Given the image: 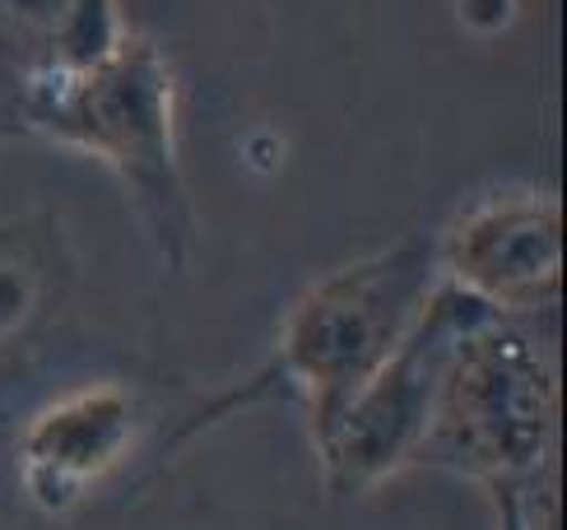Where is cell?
Listing matches in <instances>:
<instances>
[{"mask_svg": "<svg viewBox=\"0 0 567 530\" xmlns=\"http://www.w3.org/2000/svg\"><path fill=\"white\" fill-rule=\"evenodd\" d=\"M23 122L103 159L126 182L163 265L186 271L196 210L177 144V80L154 42H126L89 70L42 65L23 89Z\"/></svg>", "mask_w": 567, "mask_h": 530, "instance_id": "1", "label": "cell"}, {"mask_svg": "<svg viewBox=\"0 0 567 530\" xmlns=\"http://www.w3.org/2000/svg\"><path fill=\"white\" fill-rule=\"evenodd\" d=\"M437 279V237L429 233H405L395 243L321 275L289 307L266 373H256L243 391L215 400L205 409V419L182 428V438H192L196 428L219 419L224 409L256 400L275 387L302 396L307 432L326 428L340 415V405L405 340V330L414 326Z\"/></svg>", "mask_w": 567, "mask_h": 530, "instance_id": "2", "label": "cell"}, {"mask_svg": "<svg viewBox=\"0 0 567 530\" xmlns=\"http://www.w3.org/2000/svg\"><path fill=\"white\" fill-rule=\"evenodd\" d=\"M554 364L522 317L484 312L442 364L414 466L456 470L488 489H530L554 451Z\"/></svg>", "mask_w": 567, "mask_h": 530, "instance_id": "3", "label": "cell"}, {"mask_svg": "<svg viewBox=\"0 0 567 530\" xmlns=\"http://www.w3.org/2000/svg\"><path fill=\"white\" fill-rule=\"evenodd\" d=\"M484 312L493 307L465 294L461 284L437 279L405 340L386 354V364L340 405L336 419L312 432L321 485L330 498H363L377 485H386L391 475L414 466L446 354H452L456 335Z\"/></svg>", "mask_w": 567, "mask_h": 530, "instance_id": "4", "label": "cell"}, {"mask_svg": "<svg viewBox=\"0 0 567 530\" xmlns=\"http://www.w3.org/2000/svg\"><path fill=\"white\" fill-rule=\"evenodd\" d=\"M437 271L503 317L554 307L563 275L558 201L535 191H503L465 210L452 233L437 237Z\"/></svg>", "mask_w": 567, "mask_h": 530, "instance_id": "5", "label": "cell"}, {"mask_svg": "<svg viewBox=\"0 0 567 530\" xmlns=\"http://www.w3.org/2000/svg\"><path fill=\"white\" fill-rule=\"evenodd\" d=\"M145 432V400L126 381H89L42 405L19 438V489L38 512L61 517L103 485Z\"/></svg>", "mask_w": 567, "mask_h": 530, "instance_id": "6", "label": "cell"}, {"mask_svg": "<svg viewBox=\"0 0 567 530\" xmlns=\"http://www.w3.org/2000/svg\"><path fill=\"white\" fill-rule=\"evenodd\" d=\"M126 47V29L116 19L112 0H65V10L56 14V57L52 65L65 70H89L107 61L112 52Z\"/></svg>", "mask_w": 567, "mask_h": 530, "instance_id": "7", "label": "cell"}, {"mask_svg": "<svg viewBox=\"0 0 567 530\" xmlns=\"http://www.w3.org/2000/svg\"><path fill=\"white\" fill-rule=\"evenodd\" d=\"M38 298H42V284L29 265L0 261V345H10L14 335L33 322Z\"/></svg>", "mask_w": 567, "mask_h": 530, "instance_id": "8", "label": "cell"}, {"mask_svg": "<svg viewBox=\"0 0 567 530\" xmlns=\"http://www.w3.org/2000/svg\"><path fill=\"white\" fill-rule=\"evenodd\" d=\"M498 512H503V530H526V489L498 493Z\"/></svg>", "mask_w": 567, "mask_h": 530, "instance_id": "9", "label": "cell"}, {"mask_svg": "<svg viewBox=\"0 0 567 530\" xmlns=\"http://www.w3.org/2000/svg\"><path fill=\"white\" fill-rule=\"evenodd\" d=\"M0 6H6V0H0Z\"/></svg>", "mask_w": 567, "mask_h": 530, "instance_id": "10", "label": "cell"}]
</instances>
